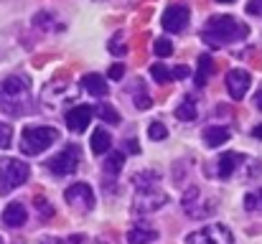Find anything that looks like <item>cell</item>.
Returning a JSON list of instances; mask_svg holds the SVG:
<instances>
[{"label": "cell", "mask_w": 262, "mask_h": 244, "mask_svg": "<svg viewBox=\"0 0 262 244\" xmlns=\"http://www.w3.org/2000/svg\"><path fill=\"white\" fill-rule=\"evenodd\" d=\"M148 135H150V140H166L168 130H166L163 122H153V125L148 127Z\"/></svg>", "instance_id": "cell-30"}, {"label": "cell", "mask_w": 262, "mask_h": 244, "mask_svg": "<svg viewBox=\"0 0 262 244\" xmlns=\"http://www.w3.org/2000/svg\"><path fill=\"white\" fill-rule=\"evenodd\" d=\"M245 209H247V211H262V188L250 191V193L245 196Z\"/></svg>", "instance_id": "cell-24"}, {"label": "cell", "mask_w": 262, "mask_h": 244, "mask_svg": "<svg viewBox=\"0 0 262 244\" xmlns=\"http://www.w3.org/2000/svg\"><path fill=\"white\" fill-rule=\"evenodd\" d=\"M219 3H232V0H219Z\"/></svg>", "instance_id": "cell-40"}, {"label": "cell", "mask_w": 262, "mask_h": 244, "mask_svg": "<svg viewBox=\"0 0 262 244\" xmlns=\"http://www.w3.org/2000/svg\"><path fill=\"white\" fill-rule=\"evenodd\" d=\"M92 117H94V109L89 104H77L67 112V127L72 132H84L92 122Z\"/></svg>", "instance_id": "cell-9"}, {"label": "cell", "mask_w": 262, "mask_h": 244, "mask_svg": "<svg viewBox=\"0 0 262 244\" xmlns=\"http://www.w3.org/2000/svg\"><path fill=\"white\" fill-rule=\"evenodd\" d=\"M186 244H232V232L222 224H209V227L188 234Z\"/></svg>", "instance_id": "cell-5"}, {"label": "cell", "mask_w": 262, "mask_h": 244, "mask_svg": "<svg viewBox=\"0 0 262 244\" xmlns=\"http://www.w3.org/2000/svg\"><path fill=\"white\" fill-rule=\"evenodd\" d=\"M97 112H99V117H102L104 122H110V125H120V112H117L115 107H110V104H99Z\"/></svg>", "instance_id": "cell-25"}, {"label": "cell", "mask_w": 262, "mask_h": 244, "mask_svg": "<svg viewBox=\"0 0 262 244\" xmlns=\"http://www.w3.org/2000/svg\"><path fill=\"white\" fill-rule=\"evenodd\" d=\"M176 117L183 120V122H193L196 120V99L193 97H183L176 104Z\"/></svg>", "instance_id": "cell-18"}, {"label": "cell", "mask_w": 262, "mask_h": 244, "mask_svg": "<svg viewBox=\"0 0 262 244\" xmlns=\"http://www.w3.org/2000/svg\"><path fill=\"white\" fill-rule=\"evenodd\" d=\"M247 13L262 18V0H250V3H247Z\"/></svg>", "instance_id": "cell-35"}, {"label": "cell", "mask_w": 262, "mask_h": 244, "mask_svg": "<svg viewBox=\"0 0 262 244\" xmlns=\"http://www.w3.org/2000/svg\"><path fill=\"white\" fill-rule=\"evenodd\" d=\"M33 26H36V28H43V31H61V26L56 23V18L49 15V13H38V15L33 18Z\"/></svg>", "instance_id": "cell-21"}, {"label": "cell", "mask_w": 262, "mask_h": 244, "mask_svg": "<svg viewBox=\"0 0 262 244\" xmlns=\"http://www.w3.org/2000/svg\"><path fill=\"white\" fill-rule=\"evenodd\" d=\"M107 49H110L112 54H117V56H122V54L127 51V46H125V41H122V33H117V36H112V41L107 43Z\"/></svg>", "instance_id": "cell-29"}, {"label": "cell", "mask_w": 262, "mask_h": 244, "mask_svg": "<svg viewBox=\"0 0 262 244\" xmlns=\"http://www.w3.org/2000/svg\"><path fill=\"white\" fill-rule=\"evenodd\" d=\"M158 239V232L148 224H135L130 232H127V242L130 244H150Z\"/></svg>", "instance_id": "cell-14"}, {"label": "cell", "mask_w": 262, "mask_h": 244, "mask_svg": "<svg viewBox=\"0 0 262 244\" xmlns=\"http://www.w3.org/2000/svg\"><path fill=\"white\" fill-rule=\"evenodd\" d=\"M59 140L56 127H26L20 135V150L23 156H41Z\"/></svg>", "instance_id": "cell-3"}, {"label": "cell", "mask_w": 262, "mask_h": 244, "mask_svg": "<svg viewBox=\"0 0 262 244\" xmlns=\"http://www.w3.org/2000/svg\"><path fill=\"white\" fill-rule=\"evenodd\" d=\"M150 77L158 81V84H168L171 81V69H166L163 64H153L150 66Z\"/></svg>", "instance_id": "cell-27"}, {"label": "cell", "mask_w": 262, "mask_h": 244, "mask_svg": "<svg viewBox=\"0 0 262 244\" xmlns=\"http://www.w3.org/2000/svg\"><path fill=\"white\" fill-rule=\"evenodd\" d=\"M150 104H153V102H150V97H148V94L143 92V86H140V94L135 97V107H138V109H148Z\"/></svg>", "instance_id": "cell-32"}, {"label": "cell", "mask_w": 262, "mask_h": 244, "mask_svg": "<svg viewBox=\"0 0 262 244\" xmlns=\"http://www.w3.org/2000/svg\"><path fill=\"white\" fill-rule=\"evenodd\" d=\"M31 109V81L20 74L0 81V112L5 115H26Z\"/></svg>", "instance_id": "cell-1"}, {"label": "cell", "mask_w": 262, "mask_h": 244, "mask_svg": "<svg viewBox=\"0 0 262 244\" xmlns=\"http://www.w3.org/2000/svg\"><path fill=\"white\" fill-rule=\"evenodd\" d=\"M252 138H257V140H262V125H257V127L252 130Z\"/></svg>", "instance_id": "cell-39"}, {"label": "cell", "mask_w": 262, "mask_h": 244, "mask_svg": "<svg viewBox=\"0 0 262 244\" xmlns=\"http://www.w3.org/2000/svg\"><path fill=\"white\" fill-rule=\"evenodd\" d=\"M153 51H156L161 59H168V56L173 54V43H171L168 38H156V43H153Z\"/></svg>", "instance_id": "cell-26"}, {"label": "cell", "mask_w": 262, "mask_h": 244, "mask_svg": "<svg viewBox=\"0 0 262 244\" xmlns=\"http://www.w3.org/2000/svg\"><path fill=\"white\" fill-rule=\"evenodd\" d=\"M158 181H161L158 170H140V173H135V175H133V186H135L138 191L156 188V186H158Z\"/></svg>", "instance_id": "cell-17"}, {"label": "cell", "mask_w": 262, "mask_h": 244, "mask_svg": "<svg viewBox=\"0 0 262 244\" xmlns=\"http://www.w3.org/2000/svg\"><path fill=\"white\" fill-rule=\"evenodd\" d=\"M107 77H110V79H122V77H125V66H122V64H112V66H110V72H107Z\"/></svg>", "instance_id": "cell-33"}, {"label": "cell", "mask_w": 262, "mask_h": 244, "mask_svg": "<svg viewBox=\"0 0 262 244\" xmlns=\"http://www.w3.org/2000/svg\"><path fill=\"white\" fill-rule=\"evenodd\" d=\"M33 204H36V209L43 214V216H54V209L49 206V201L43 198V196H38V198H33Z\"/></svg>", "instance_id": "cell-31"}, {"label": "cell", "mask_w": 262, "mask_h": 244, "mask_svg": "<svg viewBox=\"0 0 262 244\" xmlns=\"http://www.w3.org/2000/svg\"><path fill=\"white\" fill-rule=\"evenodd\" d=\"M84 89H87L92 97H107V92H110L107 81L102 79L99 74H87L84 77Z\"/></svg>", "instance_id": "cell-19"}, {"label": "cell", "mask_w": 262, "mask_h": 244, "mask_svg": "<svg viewBox=\"0 0 262 244\" xmlns=\"http://www.w3.org/2000/svg\"><path fill=\"white\" fill-rule=\"evenodd\" d=\"M64 198H67V204H69L72 209H77V211H92V209H94V193H92V188H89L87 183H74V186H69V188L64 191Z\"/></svg>", "instance_id": "cell-7"}, {"label": "cell", "mask_w": 262, "mask_h": 244, "mask_svg": "<svg viewBox=\"0 0 262 244\" xmlns=\"http://www.w3.org/2000/svg\"><path fill=\"white\" fill-rule=\"evenodd\" d=\"M26 221H28V211H26V206H23V204L13 201V204H8V206H5V211H3V224H5V227L18 229V227H23Z\"/></svg>", "instance_id": "cell-13"}, {"label": "cell", "mask_w": 262, "mask_h": 244, "mask_svg": "<svg viewBox=\"0 0 262 244\" xmlns=\"http://www.w3.org/2000/svg\"><path fill=\"white\" fill-rule=\"evenodd\" d=\"M166 201H168V196H166L163 191L148 188V191H138L133 209H135V211H156V209H161Z\"/></svg>", "instance_id": "cell-10"}, {"label": "cell", "mask_w": 262, "mask_h": 244, "mask_svg": "<svg viewBox=\"0 0 262 244\" xmlns=\"http://www.w3.org/2000/svg\"><path fill=\"white\" fill-rule=\"evenodd\" d=\"M10 143H13V127L5 125V122H0V150L10 148Z\"/></svg>", "instance_id": "cell-28"}, {"label": "cell", "mask_w": 262, "mask_h": 244, "mask_svg": "<svg viewBox=\"0 0 262 244\" xmlns=\"http://www.w3.org/2000/svg\"><path fill=\"white\" fill-rule=\"evenodd\" d=\"M188 74H191L188 66H176V69H171V79H186Z\"/></svg>", "instance_id": "cell-36"}, {"label": "cell", "mask_w": 262, "mask_h": 244, "mask_svg": "<svg viewBox=\"0 0 262 244\" xmlns=\"http://www.w3.org/2000/svg\"><path fill=\"white\" fill-rule=\"evenodd\" d=\"M245 161V156H237V153H224L219 161H216V173H219V178H229L234 170H237V165Z\"/></svg>", "instance_id": "cell-16"}, {"label": "cell", "mask_w": 262, "mask_h": 244, "mask_svg": "<svg viewBox=\"0 0 262 244\" xmlns=\"http://www.w3.org/2000/svg\"><path fill=\"white\" fill-rule=\"evenodd\" d=\"M0 244H3V239H0Z\"/></svg>", "instance_id": "cell-41"}, {"label": "cell", "mask_w": 262, "mask_h": 244, "mask_svg": "<svg viewBox=\"0 0 262 244\" xmlns=\"http://www.w3.org/2000/svg\"><path fill=\"white\" fill-rule=\"evenodd\" d=\"M229 127H222V125H211V127H206L204 130V143H206V148H219V145H224L227 140H229Z\"/></svg>", "instance_id": "cell-15"}, {"label": "cell", "mask_w": 262, "mask_h": 244, "mask_svg": "<svg viewBox=\"0 0 262 244\" xmlns=\"http://www.w3.org/2000/svg\"><path fill=\"white\" fill-rule=\"evenodd\" d=\"M122 165H125V156L122 153H110L107 161H104V170L107 173H120Z\"/></svg>", "instance_id": "cell-23"}, {"label": "cell", "mask_w": 262, "mask_h": 244, "mask_svg": "<svg viewBox=\"0 0 262 244\" xmlns=\"http://www.w3.org/2000/svg\"><path fill=\"white\" fill-rule=\"evenodd\" d=\"M28 163L15 161V158H3L0 161V191L18 188L28 181Z\"/></svg>", "instance_id": "cell-4"}, {"label": "cell", "mask_w": 262, "mask_h": 244, "mask_svg": "<svg viewBox=\"0 0 262 244\" xmlns=\"http://www.w3.org/2000/svg\"><path fill=\"white\" fill-rule=\"evenodd\" d=\"M183 209H186L188 216L204 219V216H209L216 206H204V201H201V191L193 186V188H188V191L183 193Z\"/></svg>", "instance_id": "cell-11"}, {"label": "cell", "mask_w": 262, "mask_h": 244, "mask_svg": "<svg viewBox=\"0 0 262 244\" xmlns=\"http://www.w3.org/2000/svg\"><path fill=\"white\" fill-rule=\"evenodd\" d=\"M79 168V148L77 145H67L59 156H54L49 161V170L56 175H72Z\"/></svg>", "instance_id": "cell-6"}, {"label": "cell", "mask_w": 262, "mask_h": 244, "mask_svg": "<svg viewBox=\"0 0 262 244\" xmlns=\"http://www.w3.org/2000/svg\"><path fill=\"white\" fill-rule=\"evenodd\" d=\"M214 72V61H211V56H199V74H196V81L199 84H206V77Z\"/></svg>", "instance_id": "cell-22"}, {"label": "cell", "mask_w": 262, "mask_h": 244, "mask_svg": "<svg viewBox=\"0 0 262 244\" xmlns=\"http://www.w3.org/2000/svg\"><path fill=\"white\" fill-rule=\"evenodd\" d=\"M188 18H191V13H188L186 5H168L166 13H163V20H161V23H163L166 31L181 33V31L188 26Z\"/></svg>", "instance_id": "cell-8"}, {"label": "cell", "mask_w": 262, "mask_h": 244, "mask_svg": "<svg viewBox=\"0 0 262 244\" xmlns=\"http://www.w3.org/2000/svg\"><path fill=\"white\" fill-rule=\"evenodd\" d=\"M110 148H112L110 132L107 130H94V135H92V153L102 156V153H110Z\"/></svg>", "instance_id": "cell-20"}, {"label": "cell", "mask_w": 262, "mask_h": 244, "mask_svg": "<svg viewBox=\"0 0 262 244\" xmlns=\"http://www.w3.org/2000/svg\"><path fill=\"white\" fill-rule=\"evenodd\" d=\"M127 150H130V153H140V145H138L135 140H127Z\"/></svg>", "instance_id": "cell-37"}, {"label": "cell", "mask_w": 262, "mask_h": 244, "mask_svg": "<svg viewBox=\"0 0 262 244\" xmlns=\"http://www.w3.org/2000/svg\"><path fill=\"white\" fill-rule=\"evenodd\" d=\"M245 36H247V26L239 23V20H234L232 15H214V18L206 20V26L201 31V38L209 46H214V49L227 46V43H234V41H239Z\"/></svg>", "instance_id": "cell-2"}, {"label": "cell", "mask_w": 262, "mask_h": 244, "mask_svg": "<svg viewBox=\"0 0 262 244\" xmlns=\"http://www.w3.org/2000/svg\"><path fill=\"white\" fill-rule=\"evenodd\" d=\"M82 242H84V237L77 234V237H72V239H67V242H64V239H43L41 244H82Z\"/></svg>", "instance_id": "cell-34"}, {"label": "cell", "mask_w": 262, "mask_h": 244, "mask_svg": "<svg viewBox=\"0 0 262 244\" xmlns=\"http://www.w3.org/2000/svg\"><path fill=\"white\" fill-rule=\"evenodd\" d=\"M255 107H257V109H262V86L257 89V94H255Z\"/></svg>", "instance_id": "cell-38"}, {"label": "cell", "mask_w": 262, "mask_h": 244, "mask_svg": "<svg viewBox=\"0 0 262 244\" xmlns=\"http://www.w3.org/2000/svg\"><path fill=\"white\" fill-rule=\"evenodd\" d=\"M250 84H252V77H250V72H245V69H232V72L227 74V92H229L232 99H242V97L247 94Z\"/></svg>", "instance_id": "cell-12"}]
</instances>
